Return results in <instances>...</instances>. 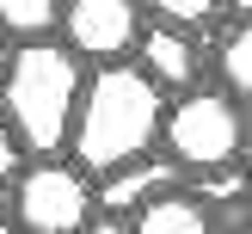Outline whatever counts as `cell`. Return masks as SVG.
Segmentation results:
<instances>
[{
  "label": "cell",
  "instance_id": "16",
  "mask_svg": "<svg viewBox=\"0 0 252 234\" xmlns=\"http://www.w3.org/2000/svg\"><path fill=\"white\" fill-rule=\"evenodd\" d=\"M0 216H6V185H0Z\"/></svg>",
  "mask_w": 252,
  "mask_h": 234
},
{
  "label": "cell",
  "instance_id": "15",
  "mask_svg": "<svg viewBox=\"0 0 252 234\" xmlns=\"http://www.w3.org/2000/svg\"><path fill=\"white\" fill-rule=\"evenodd\" d=\"M6 62H12V49H6V37H0V80H6Z\"/></svg>",
  "mask_w": 252,
  "mask_h": 234
},
{
  "label": "cell",
  "instance_id": "14",
  "mask_svg": "<svg viewBox=\"0 0 252 234\" xmlns=\"http://www.w3.org/2000/svg\"><path fill=\"white\" fill-rule=\"evenodd\" d=\"M80 234H129V222H117V216H93Z\"/></svg>",
  "mask_w": 252,
  "mask_h": 234
},
{
  "label": "cell",
  "instance_id": "9",
  "mask_svg": "<svg viewBox=\"0 0 252 234\" xmlns=\"http://www.w3.org/2000/svg\"><path fill=\"white\" fill-rule=\"evenodd\" d=\"M56 31H62V0H0V37H6V49L56 43Z\"/></svg>",
  "mask_w": 252,
  "mask_h": 234
},
{
  "label": "cell",
  "instance_id": "4",
  "mask_svg": "<svg viewBox=\"0 0 252 234\" xmlns=\"http://www.w3.org/2000/svg\"><path fill=\"white\" fill-rule=\"evenodd\" d=\"M6 209H12V228L19 234H80L98 216L93 179L74 172L68 160H31L6 185Z\"/></svg>",
  "mask_w": 252,
  "mask_h": 234
},
{
  "label": "cell",
  "instance_id": "5",
  "mask_svg": "<svg viewBox=\"0 0 252 234\" xmlns=\"http://www.w3.org/2000/svg\"><path fill=\"white\" fill-rule=\"evenodd\" d=\"M62 49L74 62H93V68H111V62L135 56V37H142V6L135 0H68L62 6Z\"/></svg>",
  "mask_w": 252,
  "mask_h": 234
},
{
  "label": "cell",
  "instance_id": "3",
  "mask_svg": "<svg viewBox=\"0 0 252 234\" xmlns=\"http://www.w3.org/2000/svg\"><path fill=\"white\" fill-rule=\"evenodd\" d=\"M160 142L179 172H221L246 160V105L221 99L216 86L166 99L160 111Z\"/></svg>",
  "mask_w": 252,
  "mask_h": 234
},
{
  "label": "cell",
  "instance_id": "11",
  "mask_svg": "<svg viewBox=\"0 0 252 234\" xmlns=\"http://www.w3.org/2000/svg\"><path fill=\"white\" fill-rule=\"evenodd\" d=\"M191 203H203L209 216L216 209H234V216H246V160L240 167H221V172H197V185H179Z\"/></svg>",
  "mask_w": 252,
  "mask_h": 234
},
{
  "label": "cell",
  "instance_id": "8",
  "mask_svg": "<svg viewBox=\"0 0 252 234\" xmlns=\"http://www.w3.org/2000/svg\"><path fill=\"white\" fill-rule=\"evenodd\" d=\"M129 234H221V222L203 203H191L185 191H166L129 216Z\"/></svg>",
  "mask_w": 252,
  "mask_h": 234
},
{
  "label": "cell",
  "instance_id": "1",
  "mask_svg": "<svg viewBox=\"0 0 252 234\" xmlns=\"http://www.w3.org/2000/svg\"><path fill=\"white\" fill-rule=\"evenodd\" d=\"M160 111H166V99L135 74V62L93 68L80 86V105H74L68 167L86 172V179H105V172L142 160L160 142Z\"/></svg>",
  "mask_w": 252,
  "mask_h": 234
},
{
  "label": "cell",
  "instance_id": "2",
  "mask_svg": "<svg viewBox=\"0 0 252 234\" xmlns=\"http://www.w3.org/2000/svg\"><path fill=\"white\" fill-rule=\"evenodd\" d=\"M80 86H86V68H80L62 43L12 49L6 80H0V117H6V130H12V142H19V154L56 160L62 148H68Z\"/></svg>",
  "mask_w": 252,
  "mask_h": 234
},
{
  "label": "cell",
  "instance_id": "10",
  "mask_svg": "<svg viewBox=\"0 0 252 234\" xmlns=\"http://www.w3.org/2000/svg\"><path fill=\"white\" fill-rule=\"evenodd\" d=\"M216 74H221V86H216V93H221V99H234V105H246V93H252V25H246V19L221 25Z\"/></svg>",
  "mask_w": 252,
  "mask_h": 234
},
{
  "label": "cell",
  "instance_id": "17",
  "mask_svg": "<svg viewBox=\"0 0 252 234\" xmlns=\"http://www.w3.org/2000/svg\"><path fill=\"white\" fill-rule=\"evenodd\" d=\"M234 234H246V228H234Z\"/></svg>",
  "mask_w": 252,
  "mask_h": 234
},
{
  "label": "cell",
  "instance_id": "12",
  "mask_svg": "<svg viewBox=\"0 0 252 234\" xmlns=\"http://www.w3.org/2000/svg\"><path fill=\"white\" fill-rule=\"evenodd\" d=\"M216 0H154V6H142V19L148 25H166V31H179V37H197L203 25H216Z\"/></svg>",
  "mask_w": 252,
  "mask_h": 234
},
{
  "label": "cell",
  "instance_id": "13",
  "mask_svg": "<svg viewBox=\"0 0 252 234\" xmlns=\"http://www.w3.org/2000/svg\"><path fill=\"white\" fill-rule=\"evenodd\" d=\"M19 172H25V154H19V142H12L6 117H0V185H12Z\"/></svg>",
  "mask_w": 252,
  "mask_h": 234
},
{
  "label": "cell",
  "instance_id": "7",
  "mask_svg": "<svg viewBox=\"0 0 252 234\" xmlns=\"http://www.w3.org/2000/svg\"><path fill=\"white\" fill-rule=\"evenodd\" d=\"M179 185H185V172L172 167L166 154H142V160H129V167L105 172V179L93 185V203H98V216H117V222H129L142 203H154V197L179 191Z\"/></svg>",
  "mask_w": 252,
  "mask_h": 234
},
{
  "label": "cell",
  "instance_id": "6",
  "mask_svg": "<svg viewBox=\"0 0 252 234\" xmlns=\"http://www.w3.org/2000/svg\"><path fill=\"white\" fill-rule=\"evenodd\" d=\"M135 74H142L160 99H166V93H197V80H203V49H197V37H179V31H166V25H148L142 19Z\"/></svg>",
  "mask_w": 252,
  "mask_h": 234
}]
</instances>
